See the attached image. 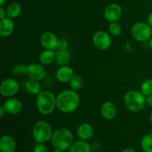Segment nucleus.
Instances as JSON below:
<instances>
[{
    "label": "nucleus",
    "mask_w": 152,
    "mask_h": 152,
    "mask_svg": "<svg viewBox=\"0 0 152 152\" xmlns=\"http://www.w3.org/2000/svg\"><path fill=\"white\" fill-rule=\"evenodd\" d=\"M80 102V96L73 89L62 91L56 96V108L65 114L75 111L78 108Z\"/></svg>",
    "instance_id": "f257e3e1"
},
{
    "label": "nucleus",
    "mask_w": 152,
    "mask_h": 152,
    "mask_svg": "<svg viewBox=\"0 0 152 152\" xmlns=\"http://www.w3.org/2000/svg\"><path fill=\"white\" fill-rule=\"evenodd\" d=\"M51 145L55 149L66 151L74 143V135L68 129L60 128L53 132L50 139Z\"/></svg>",
    "instance_id": "f03ea898"
},
{
    "label": "nucleus",
    "mask_w": 152,
    "mask_h": 152,
    "mask_svg": "<svg viewBox=\"0 0 152 152\" xmlns=\"http://www.w3.org/2000/svg\"><path fill=\"white\" fill-rule=\"evenodd\" d=\"M36 105L40 114L50 115L56 108V96L49 91H42L37 96Z\"/></svg>",
    "instance_id": "7ed1b4c3"
},
{
    "label": "nucleus",
    "mask_w": 152,
    "mask_h": 152,
    "mask_svg": "<svg viewBox=\"0 0 152 152\" xmlns=\"http://www.w3.org/2000/svg\"><path fill=\"white\" fill-rule=\"evenodd\" d=\"M146 103V96L141 91L131 90L124 96V105L128 110L134 113L144 109Z\"/></svg>",
    "instance_id": "20e7f679"
},
{
    "label": "nucleus",
    "mask_w": 152,
    "mask_h": 152,
    "mask_svg": "<svg viewBox=\"0 0 152 152\" xmlns=\"http://www.w3.org/2000/svg\"><path fill=\"white\" fill-rule=\"evenodd\" d=\"M51 126L45 120H39L33 126V137L37 143H45L50 140L53 135Z\"/></svg>",
    "instance_id": "39448f33"
},
{
    "label": "nucleus",
    "mask_w": 152,
    "mask_h": 152,
    "mask_svg": "<svg viewBox=\"0 0 152 152\" xmlns=\"http://www.w3.org/2000/svg\"><path fill=\"white\" fill-rule=\"evenodd\" d=\"M131 34L135 40L145 42L152 37V28L147 22H137L131 28Z\"/></svg>",
    "instance_id": "423d86ee"
},
{
    "label": "nucleus",
    "mask_w": 152,
    "mask_h": 152,
    "mask_svg": "<svg viewBox=\"0 0 152 152\" xmlns=\"http://www.w3.org/2000/svg\"><path fill=\"white\" fill-rule=\"evenodd\" d=\"M20 86L16 79L7 78L3 80L0 85V94L4 98H10L19 92Z\"/></svg>",
    "instance_id": "0eeeda50"
},
{
    "label": "nucleus",
    "mask_w": 152,
    "mask_h": 152,
    "mask_svg": "<svg viewBox=\"0 0 152 152\" xmlns=\"http://www.w3.org/2000/svg\"><path fill=\"white\" fill-rule=\"evenodd\" d=\"M94 45L99 50H105L109 48L112 44L111 34L105 31H98L92 37Z\"/></svg>",
    "instance_id": "6e6552de"
},
{
    "label": "nucleus",
    "mask_w": 152,
    "mask_h": 152,
    "mask_svg": "<svg viewBox=\"0 0 152 152\" xmlns=\"http://www.w3.org/2000/svg\"><path fill=\"white\" fill-rule=\"evenodd\" d=\"M47 71H46L45 65L39 63H31L28 65V70H27V76L29 79L33 80H42L45 77Z\"/></svg>",
    "instance_id": "1a4fd4ad"
},
{
    "label": "nucleus",
    "mask_w": 152,
    "mask_h": 152,
    "mask_svg": "<svg viewBox=\"0 0 152 152\" xmlns=\"http://www.w3.org/2000/svg\"><path fill=\"white\" fill-rule=\"evenodd\" d=\"M123 10L120 4L112 3L105 7L104 10V17L108 22H118L121 18Z\"/></svg>",
    "instance_id": "9d476101"
},
{
    "label": "nucleus",
    "mask_w": 152,
    "mask_h": 152,
    "mask_svg": "<svg viewBox=\"0 0 152 152\" xmlns=\"http://www.w3.org/2000/svg\"><path fill=\"white\" fill-rule=\"evenodd\" d=\"M59 39L57 36L50 31L44 32L40 37V43L45 49L53 50L56 49Z\"/></svg>",
    "instance_id": "9b49d317"
},
{
    "label": "nucleus",
    "mask_w": 152,
    "mask_h": 152,
    "mask_svg": "<svg viewBox=\"0 0 152 152\" xmlns=\"http://www.w3.org/2000/svg\"><path fill=\"white\" fill-rule=\"evenodd\" d=\"M7 114L10 115H16L22 111L23 105L19 99L16 98H7L2 105Z\"/></svg>",
    "instance_id": "f8f14e48"
},
{
    "label": "nucleus",
    "mask_w": 152,
    "mask_h": 152,
    "mask_svg": "<svg viewBox=\"0 0 152 152\" xmlns=\"http://www.w3.org/2000/svg\"><path fill=\"white\" fill-rule=\"evenodd\" d=\"M74 75V73L72 68L68 65L60 66L56 72V79L58 81L62 83H69Z\"/></svg>",
    "instance_id": "ddd939ff"
},
{
    "label": "nucleus",
    "mask_w": 152,
    "mask_h": 152,
    "mask_svg": "<svg viewBox=\"0 0 152 152\" xmlns=\"http://www.w3.org/2000/svg\"><path fill=\"white\" fill-rule=\"evenodd\" d=\"M15 28L13 19L5 17L0 19V36L1 37H8L13 33Z\"/></svg>",
    "instance_id": "4468645a"
},
{
    "label": "nucleus",
    "mask_w": 152,
    "mask_h": 152,
    "mask_svg": "<svg viewBox=\"0 0 152 152\" xmlns=\"http://www.w3.org/2000/svg\"><path fill=\"white\" fill-rule=\"evenodd\" d=\"M101 115L105 120H111L114 119L117 113L116 105L111 102H105L100 108Z\"/></svg>",
    "instance_id": "2eb2a0df"
},
{
    "label": "nucleus",
    "mask_w": 152,
    "mask_h": 152,
    "mask_svg": "<svg viewBox=\"0 0 152 152\" xmlns=\"http://www.w3.org/2000/svg\"><path fill=\"white\" fill-rule=\"evenodd\" d=\"M77 134L80 140L88 141L93 137L94 128L91 124L88 123H82L77 128Z\"/></svg>",
    "instance_id": "dca6fc26"
},
{
    "label": "nucleus",
    "mask_w": 152,
    "mask_h": 152,
    "mask_svg": "<svg viewBox=\"0 0 152 152\" xmlns=\"http://www.w3.org/2000/svg\"><path fill=\"white\" fill-rule=\"evenodd\" d=\"M16 148V141L10 135H4L0 139V151L15 152Z\"/></svg>",
    "instance_id": "f3484780"
},
{
    "label": "nucleus",
    "mask_w": 152,
    "mask_h": 152,
    "mask_svg": "<svg viewBox=\"0 0 152 152\" xmlns=\"http://www.w3.org/2000/svg\"><path fill=\"white\" fill-rule=\"evenodd\" d=\"M56 59V51L53 50L45 49L39 55V60L43 65H49L53 63Z\"/></svg>",
    "instance_id": "a211bd4d"
},
{
    "label": "nucleus",
    "mask_w": 152,
    "mask_h": 152,
    "mask_svg": "<svg viewBox=\"0 0 152 152\" xmlns=\"http://www.w3.org/2000/svg\"><path fill=\"white\" fill-rule=\"evenodd\" d=\"M71 56L68 50H56V59L55 62L59 66L68 65L71 62Z\"/></svg>",
    "instance_id": "6ab92c4d"
},
{
    "label": "nucleus",
    "mask_w": 152,
    "mask_h": 152,
    "mask_svg": "<svg viewBox=\"0 0 152 152\" xmlns=\"http://www.w3.org/2000/svg\"><path fill=\"white\" fill-rule=\"evenodd\" d=\"M69 152H91V145L87 141L80 140L72 144Z\"/></svg>",
    "instance_id": "aec40b11"
},
{
    "label": "nucleus",
    "mask_w": 152,
    "mask_h": 152,
    "mask_svg": "<svg viewBox=\"0 0 152 152\" xmlns=\"http://www.w3.org/2000/svg\"><path fill=\"white\" fill-rule=\"evenodd\" d=\"M25 88L28 91V93L32 95H37V96L42 91L41 85H40L39 81L33 80V79H29L26 82Z\"/></svg>",
    "instance_id": "412c9836"
},
{
    "label": "nucleus",
    "mask_w": 152,
    "mask_h": 152,
    "mask_svg": "<svg viewBox=\"0 0 152 152\" xmlns=\"http://www.w3.org/2000/svg\"><path fill=\"white\" fill-rule=\"evenodd\" d=\"M7 11V16L13 19L17 18L20 15L22 12V7L20 4L17 2H13L9 4L6 8Z\"/></svg>",
    "instance_id": "4be33fe9"
},
{
    "label": "nucleus",
    "mask_w": 152,
    "mask_h": 152,
    "mask_svg": "<svg viewBox=\"0 0 152 152\" xmlns=\"http://www.w3.org/2000/svg\"><path fill=\"white\" fill-rule=\"evenodd\" d=\"M140 145L144 152H152V134L144 135L141 140Z\"/></svg>",
    "instance_id": "5701e85b"
},
{
    "label": "nucleus",
    "mask_w": 152,
    "mask_h": 152,
    "mask_svg": "<svg viewBox=\"0 0 152 152\" xmlns=\"http://www.w3.org/2000/svg\"><path fill=\"white\" fill-rule=\"evenodd\" d=\"M83 83H84V80L83 77L79 74H74L71 81L69 82L71 89L74 91H77L81 88L83 86Z\"/></svg>",
    "instance_id": "b1692460"
},
{
    "label": "nucleus",
    "mask_w": 152,
    "mask_h": 152,
    "mask_svg": "<svg viewBox=\"0 0 152 152\" xmlns=\"http://www.w3.org/2000/svg\"><path fill=\"white\" fill-rule=\"evenodd\" d=\"M140 91L145 95L148 96L152 94V80L151 79H147L145 81L142 82L140 87Z\"/></svg>",
    "instance_id": "393cba45"
},
{
    "label": "nucleus",
    "mask_w": 152,
    "mask_h": 152,
    "mask_svg": "<svg viewBox=\"0 0 152 152\" xmlns=\"http://www.w3.org/2000/svg\"><path fill=\"white\" fill-rule=\"evenodd\" d=\"M109 34L114 37H117L122 33V26L117 22H111L108 27Z\"/></svg>",
    "instance_id": "a878e982"
},
{
    "label": "nucleus",
    "mask_w": 152,
    "mask_h": 152,
    "mask_svg": "<svg viewBox=\"0 0 152 152\" xmlns=\"http://www.w3.org/2000/svg\"><path fill=\"white\" fill-rule=\"evenodd\" d=\"M27 70H28V65L23 64H16L12 69V72L15 75L19 76L22 74H27Z\"/></svg>",
    "instance_id": "bb28decb"
},
{
    "label": "nucleus",
    "mask_w": 152,
    "mask_h": 152,
    "mask_svg": "<svg viewBox=\"0 0 152 152\" xmlns=\"http://www.w3.org/2000/svg\"><path fill=\"white\" fill-rule=\"evenodd\" d=\"M68 42H67L65 39H59V42H58L56 50H68Z\"/></svg>",
    "instance_id": "cd10ccee"
},
{
    "label": "nucleus",
    "mask_w": 152,
    "mask_h": 152,
    "mask_svg": "<svg viewBox=\"0 0 152 152\" xmlns=\"http://www.w3.org/2000/svg\"><path fill=\"white\" fill-rule=\"evenodd\" d=\"M34 152H48V149L45 143H37L34 147Z\"/></svg>",
    "instance_id": "c85d7f7f"
},
{
    "label": "nucleus",
    "mask_w": 152,
    "mask_h": 152,
    "mask_svg": "<svg viewBox=\"0 0 152 152\" xmlns=\"http://www.w3.org/2000/svg\"><path fill=\"white\" fill-rule=\"evenodd\" d=\"M5 17H7L6 9H4L3 7H0V19H2Z\"/></svg>",
    "instance_id": "c756f323"
},
{
    "label": "nucleus",
    "mask_w": 152,
    "mask_h": 152,
    "mask_svg": "<svg viewBox=\"0 0 152 152\" xmlns=\"http://www.w3.org/2000/svg\"><path fill=\"white\" fill-rule=\"evenodd\" d=\"M6 114H7V112H6L5 109L4 108V107L1 106V108H0V117H1V118H3V117L5 116Z\"/></svg>",
    "instance_id": "7c9ffc66"
},
{
    "label": "nucleus",
    "mask_w": 152,
    "mask_h": 152,
    "mask_svg": "<svg viewBox=\"0 0 152 152\" xmlns=\"http://www.w3.org/2000/svg\"><path fill=\"white\" fill-rule=\"evenodd\" d=\"M146 103L148 104L149 106L152 107V94L146 96Z\"/></svg>",
    "instance_id": "2f4dec72"
},
{
    "label": "nucleus",
    "mask_w": 152,
    "mask_h": 152,
    "mask_svg": "<svg viewBox=\"0 0 152 152\" xmlns=\"http://www.w3.org/2000/svg\"><path fill=\"white\" fill-rule=\"evenodd\" d=\"M147 23L150 25L152 28V13L148 15V18H147Z\"/></svg>",
    "instance_id": "473e14b6"
},
{
    "label": "nucleus",
    "mask_w": 152,
    "mask_h": 152,
    "mask_svg": "<svg viewBox=\"0 0 152 152\" xmlns=\"http://www.w3.org/2000/svg\"><path fill=\"white\" fill-rule=\"evenodd\" d=\"M123 152H136L133 148H125L123 150Z\"/></svg>",
    "instance_id": "72a5a7b5"
},
{
    "label": "nucleus",
    "mask_w": 152,
    "mask_h": 152,
    "mask_svg": "<svg viewBox=\"0 0 152 152\" xmlns=\"http://www.w3.org/2000/svg\"><path fill=\"white\" fill-rule=\"evenodd\" d=\"M6 0H0V7H3L4 4H5Z\"/></svg>",
    "instance_id": "f704fd0d"
},
{
    "label": "nucleus",
    "mask_w": 152,
    "mask_h": 152,
    "mask_svg": "<svg viewBox=\"0 0 152 152\" xmlns=\"http://www.w3.org/2000/svg\"><path fill=\"white\" fill-rule=\"evenodd\" d=\"M148 45H149L150 48L152 50V37L151 39H149V41H148Z\"/></svg>",
    "instance_id": "c9c22d12"
},
{
    "label": "nucleus",
    "mask_w": 152,
    "mask_h": 152,
    "mask_svg": "<svg viewBox=\"0 0 152 152\" xmlns=\"http://www.w3.org/2000/svg\"><path fill=\"white\" fill-rule=\"evenodd\" d=\"M149 121H150V123H151V124L152 125V112H151V114H150V117H149Z\"/></svg>",
    "instance_id": "e433bc0d"
},
{
    "label": "nucleus",
    "mask_w": 152,
    "mask_h": 152,
    "mask_svg": "<svg viewBox=\"0 0 152 152\" xmlns=\"http://www.w3.org/2000/svg\"><path fill=\"white\" fill-rule=\"evenodd\" d=\"M53 152H64V151H62V150H58V149H56Z\"/></svg>",
    "instance_id": "4c0bfd02"
},
{
    "label": "nucleus",
    "mask_w": 152,
    "mask_h": 152,
    "mask_svg": "<svg viewBox=\"0 0 152 152\" xmlns=\"http://www.w3.org/2000/svg\"><path fill=\"white\" fill-rule=\"evenodd\" d=\"M150 133L152 134V129H151V132H150Z\"/></svg>",
    "instance_id": "58836bf2"
}]
</instances>
